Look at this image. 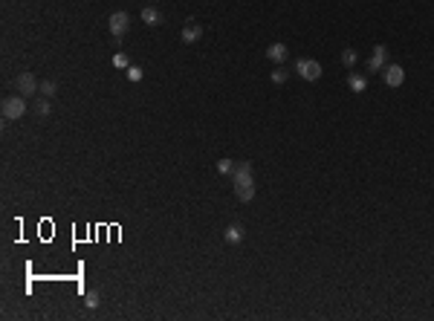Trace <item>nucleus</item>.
Here are the masks:
<instances>
[{"label": "nucleus", "instance_id": "obj_1", "mask_svg": "<svg viewBox=\"0 0 434 321\" xmlns=\"http://www.w3.org/2000/svg\"><path fill=\"white\" fill-rule=\"evenodd\" d=\"M3 119H9V122H15V119H20L23 113H27V96H9V98H3Z\"/></svg>", "mask_w": 434, "mask_h": 321}, {"label": "nucleus", "instance_id": "obj_2", "mask_svg": "<svg viewBox=\"0 0 434 321\" xmlns=\"http://www.w3.org/2000/svg\"><path fill=\"white\" fill-rule=\"evenodd\" d=\"M107 26H110V35L113 38L127 35V29H131V15H127V12H113L110 20H107Z\"/></svg>", "mask_w": 434, "mask_h": 321}, {"label": "nucleus", "instance_id": "obj_3", "mask_svg": "<svg viewBox=\"0 0 434 321\" xmlns=\"http://www.w3.org/2000/svg\"><path fill=\"white\" fill-rule=\"evenodd\" d=\"M15 90H18L20 96H35L38 90H41V81L32 72H20L18 78H15Z\"/></svg>", "mask_w": 434, "mask_h": 321}, {"label": "nucleus", "instance_id": "obj_4", "mask_svg": "<svg viewBox=\"0 0 434 321\" xmlns=\"http://www.w3.org/2000/svg\"><path fill=\"white\" fill-rule=\"evenodd\" d=\"M295 70H298V75L307 81H319L321 78V64L313 61V58H301V61H295Z\"/></svg>", "mask_w": 434, "mask_h": 321}, {"label": "nucleus", "instance_id": "obj_5", "mask_svg": "<svg viewBox=\"0 0 434 321\" xmlns=\"http://www.w3.org/2000/svg\"><path fill=\"white\" fill-rule=\"evenodd\" d=\"M235 194H238L240 203H252L255 200V182H252V177L235 179Z\"/></svg>", "mask_w": 434, "mask_h": 321}, {"label": "nucleus", "instance_id": "obj_6", "mask_svg": "<svg viewBox=\"0 0 434 321\" xmlns=\"http://www.w3.org/2000/svg\"><path fill=\"white\" fill-rule=\"evenodd\" d=\"M382 78H385V84H388V87H399V84L405 81V70H402L399 64H385Z\"/></svg>", "mask_w": 434, "mask_h": 321}, {"label": "nucleus", "instance_id": "obj_7", "mask_svg": "<svg viewBox=\"0 0 434 321\" xmlns=\"http://www.w3.org/2000/svg\"><path fill=\"white\" fill-rule=\"evenodd\" d=\"M385 64H388V52H385V46H373L371 61L365 64V67H368V72H379V70H385Z\"/></svg>", "mask_w": 434, "mask_h": 321}, {"label": "nucleus", "instance_id": "obj_8", "mask_svg": "<svg viewBox=\"0 0 434 321\" xmlns=\"http://www.w3.org/2000/svg\"><path fill=\"white\" fill-rule=\"evenodd\" d=\"M180 38H183V44H197V41L203 38V26H200V23H188Z\"/></svg>", "mask_w": 434, "mask_h": 321}, {"label": "nucleus", "instance_id": "obj_9", "mask_svg": "<svg viewBox=\"0 0 434 321\" xmlns=\"http://www.w3.org/2000/svg\"><path fill=\"white\" fill-rule=\"evenodd\" d=\"M142 20H145L148 26H160V23H162V12L157 9V6H145V9H142Z\"/></svg>", "mask_w": 434, "mask_h": 321}, {"label": "nucleus", "instance_id": "obj_10", "mask_svg": "<svg viewBox=\"0 0 434 321\" xmlns=\"http://www.w3.org/2000/svg\"><path fill=\"white\" fill-rule=\"evenodd\" d=\"M287 52H290V49H287L284 44H272L269 49H266V58L275 61V64H281V61H287Z\"/></svg>", "mask_w": 434, "mask_h": 321}, {"label": "nucleus", "instance_id": "obj_11", "mask_svg": "<svg viewBox=\"0 0 434 321\" xmlns=\"http://www.w3.org/2000/svg\"><path fill=\"white\" fill-rule=\"evenodd\" d=\"M243 223H232L229 229H226V243H240L243 240Z\"/></svg>", "mask_w": 434, "mask_h": 321}, {"label": "nucleus", "instance_id": "obj_12", "mask_svg": "<svg viewBox=\"0 0 434 321\" xmlns=\"http://www.w3.org/2000/svg\"><path fill=\"white\" fill-rule=\"evenodd\" d=\"M347 84H350V90H353V93H365V87H368L365 75H359V72H350V75H347Z\"/></svg>", "mask_w": 434, "mask_h": 321}, {"label": "nucleus", "instance_id": "obj_13", "mask_svg": "<svg viewBox=\"0 0 434 321\" xmlns=\"http://www.w3.org/2000/svg\"><path fill=\"white\" fill-rule=\"evenodd\" d=\"M98 304H101V295H98L96 289H87V292H84V307H87V310H96Z\"/></svg>", "mask_w": 434, "mask_h": 321}, {"label": "nucleus", "instance_id": "obj_14", "mask_svg": "<svg viewBox=\"0 0 434 321\" xmlns=\"http://www.w3.org/2000/svg\"><path fill=\"white\" fill-rule=\"evenodd\" d=\"M232 177H235V179H240V177H252V162H238Z\"/></svg>", "mask_w": 434, "mask_h": 321}, {"label": "nucleus", "instance_id": "obj_15", "mask_svg": "<svg viewBox=\"0 0 434 321\" xmlns=\"http://www.w3.org/2000/svg\"><path fill=\"white\" fill-rule=\"evenodd\" d=\"M35 110H38V116H41V119H46V116H49V113H53V107H49V101H46V96H41V98H38V101H35Z\"/></svg>", "mask_w": 434, "mask_h": 321}, {"label": "nucleus", "instance_id": "obj_16", "mask_svg": "<svg viewBox=\"0 0 434 321\" xmlns=\"http://www.w3.org/2000/svg\"><path fill=\"white\" fill-rule=\"evenodd\" d=\"M356 61H359L356 49H345V52H342V64H345V67H356Z\"/></svg>", "mask_w": 434, "mask_h": 321}, {"label": "nucleus", "instance_id": "obj_17", "mask_svg": "<svg viewBox=\"0 0 434 321\" xmlns=\"http://www.w3.org/2000/svg\"><path fill=\"white\" fill-rule=\"evenodd\" d=\"M55 81H41V90H38V93H41V96H46V98H53L55 96Z\"/></svg>", "mask_w": 434, "mask_h": 321}, {"label": "nucleus", "instance_id": "obj_18", "mask_svg": "<svg viewBox=\"0 0 434 321\" xmlns=\"http://www.w3.org/2000/svg\"><path fill=\"white\" fill-rule=\"evenodd\" d=\"M142 75H145V72H142V67H127V81H133V84H136V81H142Z\"/></svg>", "mask_w": 434, "mask_h": 321}, {"label": "nucleus", "instance_id": "obj_19", "mask_svg": "<svg viewBox=\"0 0 434 321\" xmlns=\"http://www.w3.org/2000/svg\"><path fill=\"white\" fill-rule=\"evenodd\" d=\"M113 67H122V70H127V67H131L127 55H124V52H116V55H113Z\"/></svg>", "mask_w": 434, "mask_h": 321}, {"label": "nucleus", "instance_id": "obj_20", "mask_svg": "<svg viewBox=\"0 0 434 321\" xmlns=\"http://www.w3.org/2000/svg\"><path fill=\"white\" fill-rule=\"evenodd\" d=\"M217 171H220V174H235V162H232V159H220V162H217Z\"/></svg>", "mask_w": 434, "mask_h": 321}, {"label": "nucleus", "instance_id": "obj_21", "mask_svg": "<svg viewBox=\"0 0 434 321\" xmlns=\"http://www.w3.org/2000/svg\"><path fill=\"white\" fill-rule=\"evenodd\" d=\"M272 81H275V84H284V81H287V70H284V67L272 70Z\"/></svg>", "mask_w": 434, "mask_h": 321}]
</instances>
